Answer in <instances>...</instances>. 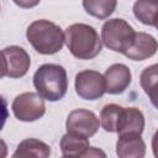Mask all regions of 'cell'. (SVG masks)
Returning a JSON list of instances; mask_svg holds the SVG:
<instances>
[{"mask_svg": "<svg viewBox=\"0 0 158 158\" xmlns=\"http://www.w3.org/2000/svg\"><path fill=\"white\" fill-rule=\"evenodd\" d=\"M65 44L69 52L78 59H93L102 49V41L93 26L73 23L64 31Z\"/></svg>", "mask_w": 158, "mask_h": 158, "instance_id": "1", "label": "cell"}, {"mask_svg": "<svg viewBox=\"0 0 158 158\" xmlns=\"http://www.w3.org/2000/svg\"><path fill=\"white\" fill-rule=\"evenodd\" d=\"M26 37L33 49L41 54H54L65 42L62 28L48 20H36L30 23Z\"/></svg>", "mask_w": 158, "mask_h": 158, "instance_id": "2", "label": "cell"}, {"mask_svg": "<svg viewBox=\"0 0 158 158\" xmlns=\"http://www.w3.org/2000/svg\"><path fill=\"white\" fill-rule=\"evenodd\" d=\"M33 85L43 99L58 101L65 95L68 89L67 72L59 64H42L35 72Z\"/></svg>", "mask_w": 158, "mask_h": 158, "instance_id": "3", "label": "cell"}, {"mask_svg": "<svg viewBox=\"0 0 158 158\" xmlns=\"http://www.w3.org/2000/svg\"><path fill=\"white\" fill-rule=\"evenodd\" d=\"M136 32L123 19L107 20L101 27V41L111 51L125 54L133 43Z\"/></svg>", "mask_w": 158, "mask_h": 158, "instance_id": "4", "label": "cell"}, {"mask_svg": "<svg viewBox=\"0 0 158 158\" xmlns=\"http://www.w3.org/2000/svg\"><path fill=\"white\" fill-rule=\"evenodd\" d=\"M15 117L23 122H33L40 120L46 112L43 98L38 93L26 91L17 95L11 105Z\"/></svg>", "mask_w": 158, "mask_h": 158, "instance_id": "5", "label": "cell"}, {"mask_svg": "<svg viewBox=\"0 0 158 158\" xmlns=\"http://www.w3.org/2000/svg\"><path fill=\"white\" fill-rule=\"evenodd\" d=\"M1 78H21L26 75L31 65V58L28 53L19 46H10L4 48L1 51Z\"/></svg>", "mask_w": 158, "mask_h": 158, "instance_id": "6", "label": "cell"}, {"mask_svg": "<svg viewBox=\"0 0 158 158\" xmlns=\"http://www.w3.org/2000/svg\"><path fill=\"white\" fill-rule=\"evenodd\" d=\"M75 91L85 100H98L106 93L104 75L96 70H81L75 75Z\"/></svg>", "mask_w": 158, "mask_h": 158, "instance_id": "7", "label": "cell"}, {"mask_svg": "<svg viewBox=\"0 0 158 158\" xmlns=\"http://www.w3.org/2000/svg\"><path fill=\"white\" fill-rule=\"evenodd\" d=\"M100 126V121L96 115L85 109H77L73 110L65 121V127L68 132H74L85 137L94 136Z\"/></svg>", "mask_w": 158, "mask_h": 158, "instance_id": "8", "label": "cell"}, {"mask_svg": "<svg viewBox=\"0 0 158 158\" xmlns=\"http://www.w3.org/2000/svg\"><path fill=\"white\" fill-rule=\"evenodd\" d=\"M104 79H105L106 93L117 95V94H122L130 86L132 80V74L127 65L122 63H115L105 70Z\"/></svg>", "mask_w": 158, "mask_h": 158, "instance_id": "9", "label": "cell"}, {"mask_svg": "<svg viewBox=\"0 0 158 158\" xmlns=\"http://www.w3.org/2000/svg\"><path fill=\"white\" fill-rule=\"evenodd\" d=\"M144 130V116L137 107H122L116 132L121 135H142Z\"/></svg>", "mask_w": 158, "mask_h": 158, "instance_id": "10", "label": "cell"}, {"mask_svg": "<svg viewBox=\"0 0 158 158\" xmlns=\"http://www.w3.org/2000/svg\"><path fill=\"white\" fill-rule=\"evenodd\" d=\"M158 51L157 40L146 32H136L133 43L123 56L132 60H144L156 54Z\"/></svg>", "mask_w": 158, "mask_h": 158, "instance_id": "11", "label": "cell"}, {"mask_svg": "<svg viewBox=\"0 0 158 158\" xmlns=\"http://www.w3.org/2000/svg\"><path fill=\"white\" fill-rule=\"evenodd\" d=\"M116 154L120 158H142L146 154V143L141 135H121L116 142Z\"/></svg>", "mask_w": 158, "mask_h": 158, "instance_id": "12", "label": "cell"}, {"mask_svg": "<svg viewBox=\"0 0 158 158\" xmlns=\"http://www.w3.org/2000/svg\"><path fill=\"white\" fill-rule=\"evenodd\" d=\"M59 147L64 157H85L90 148L89 138L74 132H68L60 138Z\"/></svg>", "mask_w": 158, "mask_h": 158, "instance_id": "13", "label": "cell"}, {"mask_svg": "<svg viewBox=\"0 0 158 158\" xmlns=\"http://www.w3.org/2000/svg\"><path fill=\"white\" fill-rule=\"evenodd\" d=\"M51 156V147L36 138H26L21 141L12 154V158H47Z\"/></svg>", "mask_w": 158, "mask_h": 158, "instance_id": "14", "label": "cell"}, {"mask_svg": "<svg viewBox=\"0 0 158 158\" xmlns=\"http://www.w3.org/2000/svg\"><path fill=\"white\" fill-rule=\"evenodd\" d=\"M139 84L148 95L152 105L158 109V63L144 68L139 75Z\"/></svg>", "mask_w": 158, "mask_h": 158, "instance_id": "15", "label": "cell"}, {"mask_svg": "<svg viewBox=\"0 0 158 158\" xmlns=\"http://www.w3.org/2000/svg\"><path fill=\"white\" fill-rule=\"evenodd\" d=\"M133 15L143 25L154 26L158 21V0H136Z\"/></svg>", "mask_w": 158, "mask_h": 158, "instance_id": "16", "label": "cell"}, {"mask_svg": "<svg viewBox=\"0 0 158 158\" xmlns=\"http://www.w3.org/2000/svg\"><path fill=\"white\" fill-rule=\"evenodd\" d=\"M117 0H83L84 10L100 20L107 19L111 16L116 9Z\"/></svg>", "mask_w": 158, "mask_h": 158, "instance_id": "17", "label": "cell"}, {"mask_svg": "<svg viewBox=\"0 0 158 158\" xmlns=\"http://www.w3.org/2000/svg\"><path fill=\"white\" fill-rule=\"evenodd\" d=\"M122 106L116 104L105 105L100 112V125L107 132H116V126Z\"/></svg>", "mask_w": 158, "mask_h": 158, "instance_id": "18", "label": "cell"}, {"mask_svg": "<svg viewBox=\"0 0 158 158\" xmlns=\"http://www.w3.org/2000/svg\"><path fill=\"white\" fill-rule=\"evenodd\" d=\"M17 6L22 7V9H31V7H35L37 6L41 0H12Z\"/></svg>", "mask_w": 158, "mask_h": 158, "instance_id": "19", "label": "cell"}, {"mask_svg": "<svg viewBox=\"0 0 158 158\" xmlns=\"http://www.w3.org/2000/svg\"><path fill=\"white\" fill-rule=\"evenodd\" d=\"M152 149H153L154 157L158 158V130L154 132V135L152 137Z\"/></svg>", "mask_w": 158, "mask_h": 158, "instance_id": "20", "label": "cell"}, {"mask_svg": "<svg viewBox=\"0 0 158 158\" xmlns=\"http://www.w3.org/2000/svg\"><path fill=\"white\" fill-rule=\"evenodd\" d=\"M94 156H102V157H105L106 154H105L104 152H101L100 149L95 148V147H90V148L88 149V152H86L85 157H94Z\"/></svg>", "mask_w": 158, "mask_h": 158, "instance_id": "21", "label": "cell"}, {"mask_svg": "<svg viewBox=\"0 0 158 158\" xmlns=\"http://www.w3.org/2000/svg\"><path fill=\"white\" fill-rule=\"evenodd\" d=\"M154 27H156V28H157V30H158V21H157V22H156V25H154Z\"/></svg>", "mask_w": 158, "mask_h": 158, "instance_id": "22", "label": "cell"}]
</instances>
